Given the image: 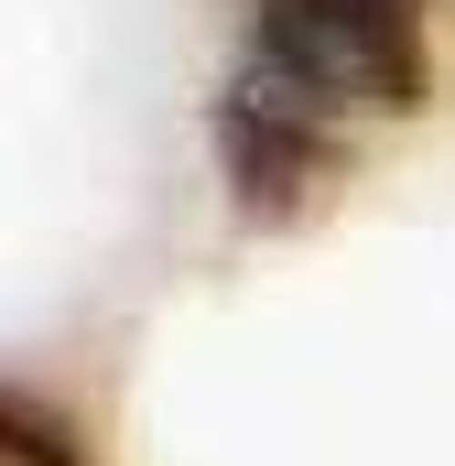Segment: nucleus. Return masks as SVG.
I'll return each instance as SVG.
<instances>
[{"label":"nucleus","mask_w":455,"mask_h":466,"mask_svg":"<svg viewBox=\"0 0 455 466\" xmlns=\"http://www.w3.org/2000/svg\"><path fill=\"white\" fill-rule=\"evenodd\" d=\"M423 0H249L217 87V174L249 228H293L423 109Z\"/></svg>","instance_id":"obj_1"},{"label":"nucleus","mask_w":455,"mask_h":466,"mask_svg":"<svg viewBox=\"0 0 455 466\" xmlns=\"http://www.w3.org/2000/svg\"><path fill=\"white\" fill-rule=\"evenodd\" d=\"M0 466H87V456H76V434H66L33 390H11V401H0Z\"/></svg>","instance_id":"obj_2"}]
</instances>
